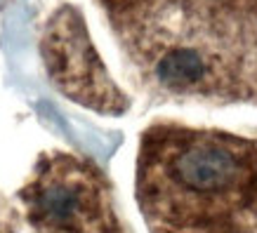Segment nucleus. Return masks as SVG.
Here are the masks:
<instances>
[{
	"mask_svg": "<svg viewBox=\"0 0 257 233\" xmlns=\"http://www.w3.org/2000/svg\"><path fill=\"white\" fill-rule=\"evenodd\" d=\"M45 55L57 85L71 99L106 113L125 109V99L106 76L78 15L66 12L57 17L55 29L47 38Z\"/></svg>",
	"mask_w": 257,
	"mask_h": 233,
	"instance_id": "nucleus-3",
	"label": "nucleus"
},
{
	"mask_svg": "<svg viewBox=\"0 0 257 233\" xmlns=\"http://www.w3.org/2000/svg\"><path fill=\"white\" fill-rule=\"evenodd\" d=\"M137 198L151 233H257V141L154 127L142 141Z\"/></svg>",
	"mask_w": 257,
	"mask_h": 233,
	"instance_id": "nucleus-1",
	"label": "nucleus"
},
{
	"mask_svg": "<svg viewBox=\"0 0 257 233\" xmlns=\"http://www.w3.org/2000/svg\"><path fill=\"white\" fill-rule=\"evenodd\" d=\"M24 198L40 233H120L104 181L76 158L43 163Z\"/></svg>",
	"mask_w": 257,
	"mask_h": 233,
	"instance_id": "nucleus-2",
	"label": "nucleus"
}]
</instances>
